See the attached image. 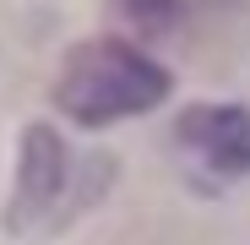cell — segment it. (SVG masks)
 Listing matches in <instances>:
<instances>
[{
    "instance_id": "1",
    "label": "cell",
    "mask_w": 250,
    "mask_h": 245,
    "mask_svg": "<svg viewBox=\"0 0 250 245\" xmlns=\"http://www.w3.org/2000/svg\"><path fill=\"white\" fill-rule=\"evenodd\" d=\"M163 98H169L163 66H152L147 55H136L120 38H93V44L71 49V60L55 82V104L82 126H109V120L142 114Z\"/></svg>"
},
{
    "instance_id": "3",
    "label": "cell",
    "mask_w": 250,
    "mask_h": 245,
    "mask_svg": "<svg viewBox=\"0 0 250 245\" xmlns=\"http://www.w3.org/2000/svg\"><path fill=\"white\" fill-rule=\"evenodd\" d=\"M180 142L201 153L218 175H250V109L239 104H196L180 114Z\"/></svg>"
},
{
    "instance_id": "4",
    "label": "cell",
    "mask_w": 250,
    "mask_h": 245,
    "mask_svg": "<svg viewBox=\"0 0 250 245\" xmlns=\"http://www.w3.org/2000/svg\"><path fill=\"white\" fill-rule=\"evenodd\" d=\"M114 11L136 33H169L174 17H180V0H114Z\"/></svg>"
},
{
    "instance_id": "2",
    "label": "cell",
    "mask_w": 250,
    "mask_h": 245,
    "mask_svg": "<svg viewBox=\"0 0 250 245\" xmlns=\"http://www.w3.org/2000/svg\"><path fill=\"white\" fill-rule=\"evenodd\" d=\"M65 180H71L65 142L49 126H33L22 136V180H17V201H11V223L17 229H33L38 218H49V207L60 201Z\"/></svg>"
}]
</instances>
